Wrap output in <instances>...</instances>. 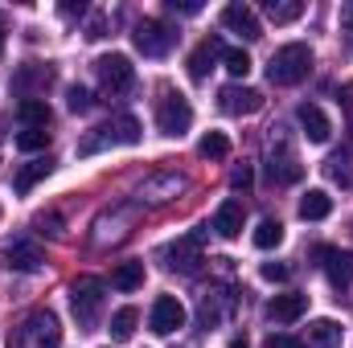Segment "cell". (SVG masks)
Returning <instances> with one entry per match:
<instances>
[{
	"label": "cell",
	"mask_w": 353,
	"mask_h": 348,
	"mask_svg": "<svg viewBox=\"0 0 353 348\" xmlns=\"http://www.w3.org/2000/svg\"><path fill=\"white\" fill-rule=\"evenodd\" d=\"M136 324H140V312H136V307H119V312L111 316V336L123 345V340L136 336Z\"/></svg>",
	"instance_id": "25"
},
{
	"label": "cell",
	"mask_w": 353,
	"mask_h": 348,
	"mask_svg": "<svg viewBox=\"0 0 353 348\" xmlns=\"http://www.w3.org/2000/svg\"><path fill=\"white\" fill-rule=\"evenodd\" d=\"M263 12L275 21V25H292V21H300V12H304V4L300 0H267Z\"/></svg>",
	"instance_id": "26"
},
{
	"label": "cell",
	"mask_w": 353,
	"mask_h": 348,
	"mask_svg": "<svg viewBox=\"0 0 353 348\" xmlns=\"http://www.w3.org/2000/svg\"><path fill=\"white\" fill-rule=\"evenodd\" d=\"M111 287L115 291H140L144 287V262H119L115 270H111Z\"/></svg>",
	"instance_id": "22"
},
{
	"label": "cell",
	"mask_w": 353,
	"mask_h": 348,
	"mask_svg": "<svg viewBox=\"0 0 353 348\" xmlns=\"http://www.w3.org/2000/svg\"><path fill=\"white\" fill-rule=\"evenodd\" d=\"M201 242H205V230H193V234H185V238H176L173 246L165 250L169 254V266L181 270V274H193L197 266H201Z\"/></svg>",
	"instance_id": "9"
},
{
	"label": "cell",
	"mask_w": 353,
	"mask_h": 348,
	"mask_svg": "<svg viewBox=\"0 0 353 348\" xmlns=\"http://www.w3.org/2000/svg\"><path fill=\"white\" fill-rule=\"evenodd\" d=\"M17 119H21L25 127H50V102H46V98L25 94V98L17 102Z\"/></svg>",
	"instance_id": "20"
},
{
	"label": "cell",
	"mask_w": 353,
	"mask_h": 348,
	"mask_svg": "<svg viewBox=\"0 0 353 348\" xmlns=\"http://www.w3.org/2000/svg\"><path fill=\"white\" fill-rule=\"evenodd\" d=\"M132 41H136V50H140L144 58H165L176 45V29L165 25V21H157V17H144V21L132 29Z\"/></svg>",
	"instance_id": "5"
},
{
	"label": "cell",
	"mask_w": 353,
	"mask_h": 348,
	"mask_svg": "<svg viewBox=\"0 0 353 348\" xmlns=\"http://www.w3.org/2000/svg\"><path fill=\"white\" fill-rule=\"evenodd\" d=\"M94 74H99V83H103L107 94H128L136 87V66H132L128 54H103L94 62Z\"/></svg>",
	"instance_id": "6"
},
{
	"label": "cell",
	"mask_w": 353,
	"mask_h": 348,
	"mask_svg": "<svg viewBox=\"0 0 353 348\" xmlns=\"http://www.w3.org/2000/svg\"><path fill=\"white\" fill-rule=\"evenodd\" d=\"M308 70H312V50H308L304 41L279 45V50L271 54V62H267V78H271L275 87H296V83L308 78Z\"/></svg>",
	"instance_id": "3"
},
{
	"label": "cell",
	"mask_w": 353,
	"mask_h": 348,
	"mask_svg": "<svg viewBox=\"0 0 353 348\" xmlns=\"http://www.w3.org/2000/svg\"><path fill=\"white\" fill-rule=\"evenodd\" d=\"M333 213V197L325 193V188H308L304 197H300V217L304 221H325Z\"/></svg>",
	"instance_id": "19"
},
{
	"label": "cell",
	"mask_w": 353,
	"mask_h": 348,
	"mask_svg": "<svg viewBox=\"0 0 353 348\" xmlns=\"http://www.w3.org/2000/svg\"><path fill=\"white\" fill-rule=\"evenodd\" d=\"M304 312H308V295H300V291L275 295V299L267 303V316H271L275 324H296V320H300Z\"/></svg>",
	"instance_id": "16"
},
{
	"label": "cell",
	"mask_w": 353,
	"mask_h": 348,
	"mask_svg": "<svg viewBox=\"0 0 353 348\" xmlns=\"http://www.w3.org/2000/svg\"><path fill=\"white\" fill-rule=\"evenodd\" d=\"M329 176H333L337 184H353V173L345 168V156H333V160H329Z\"/></svg>",
	"instance_id": "33"
},
{
	"label": "cell",
	"mask_w": 353,
	"mask_h": 348,
	"mask_svg": "<svg viewBox=\"0 0 353 348\" xmlns=\"http://www.w3.org/2000/svg\"><path fill=\"white\" fill-rule=\"evenodd\" d=\"M251 180H255L251 164H243V168H234V173H230V188H251Z\"/></svg>",
	"instance_id": "34"
},
{
	"label": "cell",
	"mask_w": 353,
	"mask_h": 348,
	"mask_svg": "<svg viewBox=\"0 0 353 348\" xmlns=\"http://www.w3.org/2000/svg\"><path fill=\"white\" fill-rule=\"evenodd\" d=\"M222 25H226L230 33H239L243 41H259V37H263V25H259L255 8H251V4H239V0L222 8Z\"/></svg>",
	"instance_id": "11"
},
{
	"label": "cell",
	"mask_w": 353,
	"mask_h": 348,
	"mask_svg": "<svg viewBox=\"0 0 353 348\" xmlns=\"http://www.w3.org/2000/svg\"><path fill=\"white\" fill-rule=\"evenodd\" d=\"M132 144H140V123L132 115H115L79 140V156H94L103 148H132Z\"/></svg>",
	"instance_id": "1"
},
{
	"label": "cell",
	"mask_w": 353,
	"mask_h": 348,
	"mask_svg": "<svg viewBox=\"0 0 353 348\" xmlns=\"http://www.w3.org/2000/svg\"><path fill=\"white\" fill-rule=\"evenodd\" d=\"M197 152H201L205 160H226V156H230V140H226L222 131H210V135H201Z\"/></svg>",
	"instance_id": "28"
},
{
	"label": "cell",
	"mask_w": 353,
	"mask_h": 348,
	"mask_svg": "<svg viewBox=\"0 0 353 348\" xmlns=\"http://www.w3.org/2000/svg\"><path fill=\"white\" fill-rule=\"evenodd\" d=\"M243 221H247V213H243L239 201H222L218 213H214V230H218V238H226V242H234V238L243 234Z\"/></svg>",
	"instance_id": "17"
},
{
	"label": "cell",
	"mask_w": 353,
	"mask_h": 348,
	"mask_svg": "<svg viewBox=\"0 0 353 348\" xmlns=\"http://www.w3.org/2000/svg\"><path fill=\"white\" fill-rule=\"evenodd\" d=\"M169 8L185 12V17H193V12H201V0H169Z\"/></svg>",
	"instance_id": "37"
},
{
	"label": "cell",
	"mask_w": 353,
	"mask_h": 348,
	"mask_svg": "<svg viewBox=\"0 0 353 348\" xmlns=\"http://www.w3.org/2000/svg\"><path fill=\"white\" fill-rule=\"evenodd\" d=\"M341 21H345V25H353V4H341Z\"/></svg>",
	"instance_id": "40"
},
{
	"label": "cell",
	"mask_w": 353,
	"mask_h": 348,
	"mask_svg": "<svg viewBox=\"0 0 353 348\" xmlns=\"http://www.w3.org/2000/svg\"><path fill=\"white\" fill-rule=\"evenodd\" d=\"M189 123H193V107H189V98H185L181 90H165V98H161V107H157V127L176 140V135L189 131Z\"/></svg>",
	"instance_id": "7"
},
{
	"label": "cell",
	"mask_w": 353,
	"mask_h": 348,
	"mask_svg": "<svg viewBox=\"0 0 353 348\" xmlns=\"http://www.w3.org/2000/svg\"><path fill=\"white\" fill-rule=\"evenodd\" d=\"M267 176H271V184H296L300 176H304V164L296 160V152L288 148V144H271V152H267Z\"/></svg>",
	"instance_id": "10"
},
{
	"label": "cell",
	"mask_w": 353,
	"mask_h": 348,
	"mask_svg": "<svg viewBox=\"0 0 353 348\" xmlns=\"http://www.w3.org/2000/svg\"><path fill=\"white\" fill-rule=\"evenodd\" d=\"M148 328L157 332V336H173L185 328V303L176 299V295H161L157 303H152V312H148Z\"/></svg>",
	"instance_id": "8"
},
{
	"label": "cell",
	"mask_w": 353,
	"mask_h": 348,
	"mask_svg": "<svg viewBox=\"0 0 353 348\" xmlns=\"http://www.w3.org/2000/svg\"><path fill=\"white\" fill-rule=\"evenodd\" d=\"M0 54H4V29H0Z\"/></svg>",
	"instance_id": "42"
},
{
	"label": "cell",
	"mask_w": 353,
	"mask_h": 348,
	"mask_svg": "<svg viewBox=\"0 0 353 348\" xmlns=\"http://www.w3.org/2000/svg\"><path fill=\"white\" fill-rule=\"evenodd\" d=\"M87 37H90V41H99V37H107V17H103V12H94V17H90V25H87Z\"/></svg>",
	"instance_id": "35"
},
{
	"label": "cell",
	"mask_w": 353,
	"mask_h": 348,
	"mask_svg": "<svg viewBox=\"0 0 353 348\" xmlns=\"http://www.w3.org/2000/svg\"><path fill=\"white\" fill-rule=\"evenodd\" d=\"M296 119H300V127H304L308 144H329V135H333V123H329V115H325L316 102H304V107L296 111Z\"/></svg>",
	"instance_id": "14"
},
{
	"label": "cell",
	"mask_w": 353,
	"mask_h": 348,
	"mask_svg": "<svg viewBox=\"0 0 353 348\" xmlns=\"http://www.w3.org/2000/svg\"><path fill=\"white\" fill-rule=\"evenodd\" d=\"M218 54H222V45H218L214 37H210V41H201V45H197V50L189 54V74H193V78L201 83V78L210 74V62H214Z\"/></svg>",
	"instance_id": "24"
},
{
	"label": "cell",
	"mask_w": 353,
	"mask_h": 348,
	"mask_svg": "<svg viewBox=\"0 0 353 348\" xmlns=\"http://www.w3.org/2000/svg\"><path fill=\"white\" fill-rule=\"evenodd\" d=\"M62 345V320L50 307H37L25 316V324L8 336V348H58Z\"/></svg>",
	"instance_id": "2"
},
{
	"label": "cell",
	"mask_w": 353,
	"mask_h": 348,
	"mask_svg": "<svg viewBox=\"0 0 353 348\" xmlns=\"http://www.w3.org/2000/svg\"><path fill=\"white\" fill-rule=\"evenodd\" d=\"M263 279L267 283H283L288 279V266L283 262H263Z\"/></svg>",
	"instance_id": "36"
},
{
	"label": "cell",
	"mask_w": 353,
	"mask_h": 348,
	"mask_svg": "<svg viewBox=\"0 0 353 348\" xmlns=\"http://www.w3.org/2000/svg\"><path fill=\"white\" fill-rule=\"evenodd\" d=\"M17 148H21V152H46V148H50V131H46V127H25V131L17 135Z\"/></svg>",
	"instance_id": "29"
},
{
	"label": "cell",
	"mask_w": 353,
	"mask_h": 348,
	"mask_svg": "<svg viewBox=\"0 0 353 348\" xmlns=\"http://www.w3.org/2000/svg\"><path fill=\"white\" fill-rule=\"evenodd\" d=\"M103 279H94V274H79L74 283H70V307H74V320L83 324V328H94L99 324V312H103Z\"/></svg>",
	"instance_id": "4"
},
{
	"label": "cell",
	"mask_w": 353,
	"mask_h": 348,
	"mask_svg": "<svg viewBox=\"0 0 353 348\" xmlns=\"http://www.w3.org/2000/svg\"><path fill=\"white\" fill-rule=\"evenodd\" d=\"M321 259H325V274H329V283H333L337 291H345V287L353 283V250H333V246H325Z\"/></svg>",
	"instance_id": "15"
},
{
	"label": "cell",
	"mask_w": 353,
	"mask_h": 348,
	"mask_svg": "<svg viewBox=\"0 0 353 348\" xmlns=\"http://www.w3.org/2000/svg\"><path fill=\"white\" fill-rule=\"evenodd\" d=\"M50 168H54L50 160H29V164H21V168H17V176H12V188L25 197L37 180H46V176H50Z\"/></svg>",
	"instance_id": "23"
},
{
	"label": "cell",
	"mask_w": 353,
	"mask_h": 348,
	"mask_svg": "<svg viewBox=\"0 0 353 348\" xmlns=\"http://www.w3.org/2000/svg\"><path fill=\"white\" fill-rule=\"evenodd\" d=\"M279 242H283V226H279L275 217H263V221L255 226V246H259V250H275Z\"/></svg>",
	"instance_id": "27"
},
{
	"label": "cell",
	"mask_w": 353,
	"mask_h": 348,
	"mask_svg": "<svg viewBox=\"0 0 353 348\" xmlns=\"http://www.w3.org/2000/svg\"><path fill=\"white\" fill-rule=\"evenodd\" d=\"M87 12V4H62V17H83Z\"/></svg>",
	"instance_id": "39"
},
{
	"label": "cell",
	"mask_w": 353,
	"mask_h": 348,
	"mask_svg": "<svg viewBox=\"0 0 353 348\" xmlns=\"http://www.w3.org/2000/svg\"><path fill=\"white\" fill-rule=\"evenodd\" d=\"M29 83H41V87H46V83H50V70H33V62L21 66V70H17V90H25Z\"/></svg>",
	"instance_id": "32"
},
{
	"label": "cell",
	"mask_w": 353,
	"mask_h": 348,
	"mask_svg": "<svg viewBox=\"0 0 353 348\" xmlns=\"http://www.w3.org/2000/svg\"><path fill=\"white\" fill-rule=\"evenodd\" d=\"M267 348H304V340H296V336H271Z\"/></svg>",
	"instance_id": "38"
},
{
	"label": "cell",
	"mask_w": 353,
	"mask_h": 348,
	"mask_svg": "<svg viewBox=\"0 0 353 348\" xmlns=\"http://www.w3.org/2000/svg\"><path fill=\"white\" fill-rule=\"evenodd\" d=\"M226 348H247V340H230Z\"/></svg>",
	"instance_id": "41"
},
{
	"label": "cell",
	"mask_w": 353,
	"mask_h": 348,
	"mask_svg": "<svg viewBox=\"0 0 353 348\" xmlns=\"http://www.w3.org/2000/svg\"><path fill=\"white\" fill-rule=\"evenodd\" d=\"M218 107L226 111V115H255L259 107H263V94L255 87H222V94H218Z\"/></svg>",
	"instance_id": "12"
},
{
	"label": "cell",
	"mask_w": 353,
	"mask_h": 348,
	"mask_svg": "<svg viewBox=\"0 0 353 348\" xmlns=\"http://www.w3.org/2000/svg\"><path fill=\"white\" fill-rule=\"evenodd\" d=\"M341 340H345V332H341L337 320H312L308 324V345L304 348H341Z\"/></svg>",
	"instance_id": "18"
},
{
	"label": "cell",
	"mask_w": 353,
	"mask_h": 348,
	"mask_svg": "<svg viewBox=\"0 0 353 348\" xmlns=\"http://www.w3.org/2000/svg\"><path fill=\"white\" fill-rule=\"evenodd\" d=\"M226 307H230V295H226V291H214V295H205V299H201V312H197L201 328H218V324L226 320Z\"/></svg>",
	"instance_id": "21"
},
{
	"label": "cell",
	"mask_w": 353,
	"mask_h": 348,
	"mask_svg": "<svg viewBox=\"0 0 353 348\" xmlns=\"http://www.w3.org/2000/svg\"><path fill=\"white\" fill-rule=\"evenodd\" d=\"M66 107H70L74 115H87L90 111V90L87 87H70L66 90Z\"/></svg>",
	"instance_id": "31"
},
{
	"label": "cell",
	"mask_w": 353,
	"mask_h": 348,
	"mask_svg": "<svg viewBox=\"0 0 353 348\" xmlns=\"http://www.w3.org/2000/svg\"><path fill=\"white\" fill-rule=\"evenodd\" d=\"M222 62H226V70L234 78H247L251 74V54L247 50H222Z\"/></svg>",
	"instance_id": "30"
},
{
	"label": "cell",
	"mask_w": 353,
	"mask_h": 348,
	"mask_svg": "<svg viewBox=\"0 0 353 348\" xmlns=\"http://www.w3.org/2000/svg\"><path fill=\"white\" fill-rule=\"evenodd\" d=\"M41 262H46V254H41L37 242H12V246L4 250V270H8V274H33Z\"/></svg>",
	"instance_id": "13"
}]
</instances>
